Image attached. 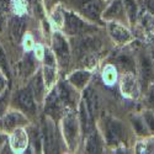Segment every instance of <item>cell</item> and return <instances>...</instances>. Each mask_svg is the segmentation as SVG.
<instances>
[{
  "mask_svg": "<svg viewBox=\"0 0 154 154\" xmlns=\"http://www.w3.org/2000/svg\"><path fill=\"white\" fill-rule=\"evenodd\" d=\"M86 137H88V142H86V147H85L86 153H101L102 152V143H101V139H100L97 132L94 130Z\"/></svg>",
  "mask_w": 154,
  "mask_h": 154,
  "instance_id": "ac0fdd59",
  "label": "cell"
},
{
  "mask_svg": "<svg viewBox=\"0 0 154 154\" xmlns=\"http://www.w3.org/2000/svg\"><path fill=\"white\" fill-rule=\"evenodd\" d=\"M116 64L121 68V69H123V70H126V72H131V70H133V68H134V64H133V60L128 57V56H120V57H117L116 58Z\"/></svg>",
  "mask_w": 154,
  "mask_h": 154,
  "instance_id": "cb8c5ba5",
  "label": "cell"
},
{
  "mask_svg": "<svg viewBox=\"0 0 154 154\" xmlns=\"http://www.w3.org/2000/svg\"><path fill=\"white\" fill-rule=\"evenodd\" d=\"M153 57H154V45H153Z\"/></svg>",
  "mask_w": 154,
  "mask_h": 154,
  "instance_id": "ab89813d",
  "label": "cell"
},
{
  "mask_svg": "<svg viewBox=\"0 0 154 154\" xmlns=\"http://www.w3.org/2000/svg\"><path fill=\"white\" fill-rule=\"evenodd\" d=\"M52 51L62 67H67L70 59L69 45L60 32H54L52 36Z\"/></svg>",
  "mask_w": 154,
  "mask_h": 154,
  "instance_id": "5b68a950",
  "label": "cell"
},
{
  "mask_svg": "<svg viewBox=\"0 0 154 154\" xmlns=\"http://www.w3.org/2000/svg\"><path fill=\"white\" fill-rule=\"evenodd\" d=\"M102 16L107 21H116L117 19H121L123 16V4L120 0H115V2L102 12Z\"/></svg>",
  "mask_w": 154,
  "mask_h": 154,
  "instance_id": "e0dca14e",
  "label": "cell"
},
{
  "mask_svg": "<svg viewBox=\"0 0 154 154\" xmlns=\"http://www.w3.org/2000/svg\"><path fill=\"white\" fill-rule=\"evenodd\" d=\"M149 101H150V104L153 105L154 107V88L152 89V91H150V95H149Z\"/></svg>",
  "mask_w": 154,
  "mask_h": 154,
  "instance_id": "74e56055",
  "label": "cell"
},
{
  "mask_svg": "<svg viewBox=\"0 0 154 154\" xmlns=\"http://www.w3.org/2000/svg\"><path fill=\"white\" fill-rule=\"evenodd\" d=\"M104 10V2L102 0H86L80 6V12L88 19L100 22V16Z\"/></svg>",
  "mask_w": 154,
  "mask_h": 154,
  "instance_id": "9c48e42d",
  "label": "cell"
},
{
  "mask_svg": "<svg viewBox=\"0 0 154 154\" xmlns=\"http://www.w3.org/2000/svg\"><path fill=\"white\" fill-rule=\"evenodd\" d=\"M27 123V119L23 115V112H21L20 110L12 109L8 112H5L0 121V127L2 130L5 131L6 133H10L17 127H22L23 125Z\"/></svg>",
  "mask_w": 154,
  "mask_h": 154,
  "instance_id": "8992f818",
  "label": "cell"
},
{
  "mask_svg": "<svg viewBox=\"0 0 154 154\" xmlns=\"http://www.w3.org/2000/svg\"><path fill=\"white\" fill-rule=\"evenodd\" d=\"M30 138H31V142H32V146H33L35 150L37 153H40L41 152V146H43L42 144V133L40 134L37 130H32Z\"/></svg>",
  "mask_w": 154,
  "mask_h": 154,
  "instance_id": "484cf974",
  "label": "cell"
},
{
  "mask_svg": "<svg viewBox=\"0 0 154 154\" xmlns=\"http://www.w3.org/2000/svg\"><path fill=\"white\" fill-rule=\"evenodd\" d=\"M56 90H57L64 106L69 107L75 104V100H76L75 88L69 82H60L58 84V86L56 88Z\"/></svg>",
  "mask_w": 154,
  "mask_h": 154,
  "instance_id": "8fae6325",
  "label": "cell"
},
{
  "mask_svg": "<svg viewBox=\"0 0 154 154\" xmlns=\"http://www.w3.org/2000/svg\"><path fill=\"white\" fill-rule=\"evenodd\" d=\"M45 2L47 4V8L49 9V8H52L53 5H56V4L60 3V2H66V0H45Z\"/></svg>",
  "mask_w": 154,
  "mask_h": 154,
  "instance_id": "8d00e7d4",
  "label": "cell"
},
{
  "mask_svg": "<svg viewBox=\"0 0 154 154\" xmlns=\"http://www.w3.org/2000/svg\"><path fill=\"white\" fill-rule=\"evenodd\" d=\"M122 3H123V8H125V10L127 11L128 16H130V20L133 21L134 17H136V11H137L134 0H122Z\"/></svg>",
  "mask_w": 154,
  "mask_h": 154,
  "instance_id": "4316f807",
  "label": "cell"
},
{
  "mask_svg": "<svg viewBox=\"0 0 154 154\" xmlns=\"http://www.w3.org/2000/svg\"><path fill=\"white\" fill-rule=\"evenodd\" d=\"M9 144L10 149L15 153H21L26 149L29 144V134L22 127L15 128L9 136Z\"/></svg>",
  "mask_w": 154,
  "mask_h": 154,
  "instance_id": "ba28073f",
  "label": "cell"
},
{
  "mask_svg": "<svg viewBox=\"0 0 154 154\" xmlns=\"http://www.w3.org/2000/svg\"><path fill=\"white\" fill-rule=\"evenodd\" d=\"M10 31L11 35L14 36L16 40H20V38L23 36V31H25V22L20 17H14L10 21Z\"/></svg>",
  "mask_w": 154,
  "mask_h": 154,
  "instance_id": "7402d4cb",
  "label": "cell"
},
{
  "mask_svg": "<svg viewBox=\"0 0 154 154\" xmlns=\"http://www.w3.org/2000/svg\"><path fill=\"white\" fill-rule=\"evenodd\" d=\"M9 79L5 76V74L3 72H0V96H2L5 93V89H6V82Z\"/></svg>",
  "mask_w": 154,
  "mask_h": 154,
  "instance_id": "4dcf8cb0",
  "label": "cell"
},
{
  "mask_svg": "<svg viewBox=\"0 0 154 154\" xmlns=\"http://www.w3.org/2000/svg\"><path fill=\"white\" fill-rule=\"evenodd\" d=\"M42 75H43V80L46 84L47 89H51L57 80V70H56V66H45L43 70H42Z\"/></svg>",
  "mask_w": 154,
  "mask_h": 154,
  "instance_id": "44dd1931",
  "label": "cell"
},
{
  "mask_svg": "<svg viewBox=\"0 0 154 154\" xmlns=\"http://www.w3.org/2000/svg\"><path fill=\"white\" fill-rule=\"evenodd\" d=\"M97 95L95 94L93 88H86L84 90V102L90 112L91 117L95 119L96 113H97V107H99V102H97Z\"/></svg>",
  "mask_w": 154,
  "mask_h": 154,
  "instance_id": "2e32d148",
  "label": "cell"
},
{
  "mask_svg": "<svg viewBox=\"0 0 154 154\" xmlns=\"http://www.w3.org/2000/svg\"><path fill=\"white\" fill-rule=\"evenodd\" d=\"M148 6L152 10V12H154V0H149V2H148Z\"/></svg>",
  "mask_w": 154,
  "mask_h": 154,
  "instance_id": "f35d334b",
  "label": "cell"
},
{
  "mask_svg": "<svg viewBox=\"0 0 154 154\" xmlns=\"http://www.w3.org/2000/svg\"><path fill=\"white\" fill-rule=\"evenodd\" d=\"M42 144L45 153H58L59 143H58V134L57 127L54 125V120L47 117L42 125Z\"/></svg>",
  "mask_w": 154,
  "mask_h": 154,
  "instance_id": "277c9868",
  "label": "cell"
},
{
  "mask_svg": "<svg viewBox=\"0 0 154 154\" xmlns=\"http://www.w3.org/2000/svg\"><path fill=\"white\" fill-rule=\"evenodd\" d=\"M9 140V134L5 132V131H0V152H2L3 147L5 146V143H8Z\"/></svg>",
  "mask_w": 154,
  "mask_h": 154,
  "instance_id": "d6a6232c",
  "label": "cell"
},
{
  "mask_svg": "<svg viewBox=\"0 0 154 154\" xmlns=\"http://www.w3.org/2000/svg\"><path fill=\"white\" fill-rule=\"evenodd\" d=\"M122 125L113 119H107L105 123V132H106V142L109 144H116L122 138Z\"/></svg>",
  "mask_w": 154,
  "mask_h": 154,
  "instance_id": "7c38bea8",
  "label": "cell"
},
{
  "mask_svg": "<svg viewBox=\"0 0 154 154\" xmlns=\"http://www.w3.org/2000/svg\"><path fill=\"white\" fill-rule=\"evenodd\" d=\"M12 107L20 110L23 113H35L36 112V99L30 90V88H21L14 94L11 99Z\"/></svg>",
  "mask_w": 154,
  "mask_h": 154,
  "instance_id": "3957f363",
  "label": "cell"
},
{
  "mask_svg": "<svg viewBox=\"0 0 154 154\" xmlns=\"http://www.w3.org/2000/svg\"><path fill=\"white\" fill-rule=\"evenodd\" d=\"M29 88L32 91L37 102H41L46 97L47 88H46V84H45V80H43V75H42L41 70H38L33 74V76L31 78V82L29 84Z\"/></svg>",
  "mask_w": 154,
  "mask_h": 154,
  "instance_id": "4fadbf2b",
  "label": "cell"
},
{
  "mask_svg": "<svg viewBox=\"0 0 154 154\" xmlns=\"http://www.w3.org/2000/svg\"><path fill=\"white\" fill-rule=\"evenodd\" d=\"M64 29L68 35L74 36H83L90 33L93 30H96L93 25L88 23L72 11H64Z\"/></svg>",
  "mask_w": 154,
  "mask_h": 154,
  "instance_id": "7a4b0ae2",
  "label": "cell"
},
{
  "mask_svg": "<svg viewBox=\"0 0 154 154\" xmlns=\"http://www.w3.org/2000/svg\"><path fill=\"white\" fill-rule=\"evenodd\" d=\"M122 90L123 93H126L127 95H132L133 93H136V82L131 75H125L122 79Z\"/></svg>",
  "mask_w": 154,
  "mask_h": 154,
  "instance_id": "603a6c76",
  "label": "cell"
},
{
  "mask_svg": "<svg viewBox=\"0 0 154 154\" xmlns=\"http://www.w3.org/2000/svg\"><path fill=\"white\" fill-rule=\"evenodd\" d=\"M52 20L57 26H63L64 25V12H62L59 9H56L52 14Z\"/></svg>",
  "mask_w": 154,
  "mask_h": 154,
  "instance_id": "83f0119b",
  "label": "cell"
},
{
  "mask_svg": "<svg viewBox=\"0 0 154 154\" xmlns=\"http://www.w3.org/2000/svg\"><path fill=\"white\" fill-rule=\"evenodd\" d=\"M46 104H45V113L48 117H51L52 120H58L59 117L63 116V107H66L63 105V102L57 93V90H54L52 93H49L46 97Z\"/></svg>",
  "mask_w": 154,
  "mask_h": 154,
  "instance_id": "52a82bcc",
  "label": "cell"
},
{
  "mask_svg": "<svg viewBox=\"0 0 154 154\" xmlns=\"http://www.w3.org/2000/svg\"><path fill=\"white\" fill-rule=\"evenodd\" d=\"M79 121H80V127L83 130V133L88 136L89 133H91L94 131V119L91 117L90 112H89L84 100L80 102V109H79Z\"/></svg>",
  "mask_w": 154,
  "mask_h": 154,
  "instance_id": "5bb4252c",
  "label": "cell"
},
{
  "mask_svg": "<svg viewBox=\"0 0 154 154\" xmlns=\"http://www.w3.org/2000/svg\"><path fill=\"white\" fill-rule=\"evenodd\" d=\"M35 59L31 54H26L20 62L19 64V72L20 75H22L23 78H27L31 74L35 73Z\"/></svg>",
  "mask_w": 154,
  "mask_h": 154,
  "instance_id": "d6986e66",
  "label": "cell"
},
{
  "mask_svg": "<svg viewBox=\"0 0 154 154\" xmlns=\"http://www.w3.org/2000/svg\"><path fill=\"white\" fill-rule=\"evenodd\" d=\"M91 78V73L88 70H76L68 76V82L78 90H83Z\"/></svg>",
  "mask_w": 154,
  "mask_h": 154,
  "instance_id": "9a60e30c",
  "label": "cell"
},
{
  "mask_svg": "<svg viewBox=\"0 0 154 154\" xmlns=\"http://www.w3.org/2000/svg\"><path fill=\"white\" fill-rule=\"evenodd\" d=\"M10 6H11V0H0V8H3L5 11L9 10Z\"/></svg>",
  "mask_w": 154,
  "mask_h": 154,
  "instance_id": "d590c367",
  "label": "cell"
},
{
  "mask_svg": "<svg viewBox=\"0 0 154 154\" xmlns=\"http://www.w3.org/2000/svg\"><path fill=\"white\" fill-rule=\"evenodd\" d=\"M133 126H134L136 132H137L138 134H144V133H146V127H144L143 122L140 121V120L134 119V120H133Z\"/></svg>",
  "mask_w": 154,
  "mask_h": 154,
  "instance_id": "f1b7e54d",
  "label": "cell"
},
{
  "mask_svg": "<svg viewBox=\"0 0 154 154\" xmlns=\"http://www.w3.org/2000/svg\"><path fill=\"white\" fill-rule=\"evenodd\" d=\"M0 70L5 74L8 79L10 78V67H9L8 57H6V53L2 46H0Z\"/></svg>",
  "mask_w": 154,
  "mask_h": 154,
  "instance_id": "d4e9b609",
  "label": "cell"
},
{
  "mask_svg": "<svg viewBox=\"0 0 154 154\" xmlns=\"http://www.w3.org/2000/svg\"><path fill=\"white\" fill-rule=\"evenodd\" d=\"M140 74H142V79L144 83L150 82L154 76L153 64L150 59L146 56H142V58H140Z\"/></svg>",
  "mask_w": 154,
  "mask_h": 154,
  "instance_id": "ffe728a7",
  "label": "cell"
},
{
  "mask_svg": "<svg viewBox=\"0 0 154 154\" xmlns=\"http://www.w3.org/2000/svg\"><path fill=\"white\" fill-rule=\"evenodd\" d=\"M62 131L66 144L69 150H75L78 147L79 133H80V122L74 111H69L62 117Z\"/></svg>",
  "mask_w": 154,
  "mask_h": 154,
  "instance_id": "6da1fadb",
  "label": "cell"
},
{
  "mask_svg": "<svg viewBox=\"0 0 154 154\" xmlns=\"http://www.w3.org/2000/svg\"><path fill=\"white\" fill-rule=\"evenodd\" d=\"M144 119H146V122L148 123V126L150 127V130L154 131V116H153L150 112H147L144 115Z\"/></svg>",
  "mask_w": 154,
  "mask_h": 154,
  "instance_id": "836d02e7",
  "label": "cell"
},
{
  "mask_svg": "<svg viewBox=\"0 0 154 154\" xmlns=\"http://www.w3.org/2000/svg\"><path fill=\"white\" fill-rule=\"evenodd\" d=\"M22 38H23V45H25V48L26 49H30L31 47H32V38L29 36V35H23L22 36Z\"/></svg>",
  "mask_w": 154,
  "mask_h": 154,
  "instance_id": "e575fe53",
  "label": "cell"
},
{
  "mask_svg": "<svg viewBox=\"0 0 154 154\" xmlns=\"http://www.w3.org/2000/svg\"><path fill=\"white\" fill-rule=\"evenodd\" d=\"M115 78H116V74H115V70L110 67L106 69V72L104 73V80L107 82V83H112L115 80Z\"/></svg>",
  "mask_w": 154,
  "mask_h": 154,
  "instance_id": "f546056e",
  "label": "cell"
},
{
  "mask_svg": "<svg viewBox=\"0 0 154 154\" xmlns=\"http://www.w3.org/2000/svg\"><path fill=\"white\" fill-rule=\"evenodd\" d=\"M6 25V14L3 8H0V32L4 31V27Z\"/></svg>",
  "mask_w": 154,
  "mask_h": 154,
  "instance_id": "1f68e13d",
  "label": "cell"
},
{
  "mask_svg": "<svg viewBox=\"0 0 154 154\" xmlns=\"http://www.w3.org/2000/svg\"><path fill=\"white\" fill-rule=\"evenodd\" d=\"M107 32L112 40L120 45H125L132 40V36H131L130 31L127 29H125L122 25L117 23L116 21H110L107 23Z\"/></svg>",
  "mask_w": 154,
  "mask_h": 154,
  "instance_id": "30bf717a",
  "label": "cell"
}]
</instances>
